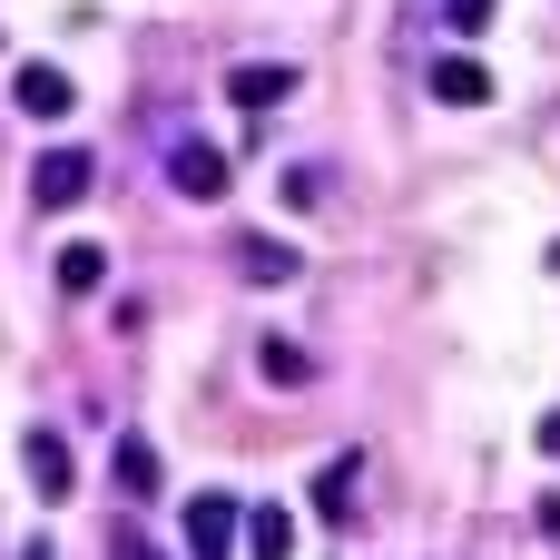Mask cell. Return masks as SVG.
<instances>
[{
    "label": "cell",
    "mask_w": 560,
    "mask_h": 560,
    "mask_svg": "<svg viewBox=\"0 0 560 560\" xmlns=\"http://www.w3.org/2000/svg\"><path fill=\"white\" fill-rule=\"evenodd\" d=\"M89 148H39V167H30V197H39V217H69L79 197H89Z\"/></svg>",
    "instance_id": "obj_1"
},
{
    "label": "cell",
    "mask_w": 560,
    "mask_h": 560,
    "mask_svg": "<svg viewBox=\"0 0 560 560\" xmlns=\"http://www.w3.org/2000/svg\"><path fill=\"white\" fill-rule=\"evenodd\" d=\"M226 177H236V158H226V148H207V138H177V148H167V187H177V197L217 207V197H226Z\"/></svg>",
    "instance_id": "obj_2"
},
{
    "label": "cell",
    "mask_w": 560,
    "mask_h": 560,
    "mask_svg": "<svg viewBox=\"0 0 560 560\" xmlns=\"http://www.w3.org/2000/svg\"><path fill=\"white\" fill-rule=\"evenodd\" d=\"M226 541H246V502H226V492H187V551L226 560Z\"/></svg>",
    "instance_id": "obj_3"
},
{
    "label": "cell",
    "mask_w": 560,
    "mask_h": 560,
    "mask_svg": "<svg viewBox=\"0 0 560 560\" xmlns=\"http://www.w3.org/2000/svg\"><path fill=\"white\" fill-rule=\"evenodd\" d=\"M20 463H30V492H39V502H69L79 463H69V443H59L49 423H30V433H20Z\"/></svg>",
    "instance_id": "obj_4"
},
{
    "label": "cell",
    "mask_w": 560,
    "mask_h": 560,
    "mask_svg": "<svg viewBox=\"0 0 560 560\" xmlns=\"http://www.w3.org/2000/svg\"><path fill=\"white\" fill-rule=\"evenodd\" d=\"M69 69H49V59H20V79H10V108L20 118H69Z\"/></svg>",
    "instance_id": "obj_5"
},
{
    "label": "cell",
    "mask_w": 560,
    "mask_h": 560,
    "mask_svg": "<svg viewBox=\"0 0 560 560\" xmlns=\"http://www.w3.org/2000/svg\"><path fill=\"white\" fill-rule=\"evenodd\" d=\"M433 98L443 108H492V69L472 49H453V59H433Z\"/></svg>",
    "instance_id": "obj_6"
},
{
    "label": "cell",
    "mask_w": 560,
    "mask_h": 560,
    "mask_svg": "<svg viewBox=\"0 0 560 560\" xmlns=\"http://www.w3.org/2000/svg\"><path fill=\"white\" fill-rule=\"evenodd\" d=\"M226 98L236 108H285L295 98V69L285 59H246V69H226Z\"/></svg>",
    "instance_id": "obj_7"
},
{
    "label": "cell",
    "mask_w": 560,
    "mask_h": 560,
    "mask_svg": "<svg viewBox=\"0 0 560 560\" xmlns=\"http://www.w3.org/2000/svg\"><path fill=\"white\" fill-rule=\"evenodd\" d=\"M246 560H295V512L285 502H246Z\"/></svg>",
    "instance_id": "obj_8"
},
{
    "label": "cell",
    "mask_w": 560,
    "mask_h": 560,
    "mask_svg": "<svg viewBox=\"0 0 560 560\" xmlns=\"http://www.w3.org/2000/svg\"><path fill=\"white\" fill-rule=\"evenodd\" d=\"M236 276H256V285H285V276H295V246H276V236H236Z\"/></svg>",
    "instance_id": "obj_9"
},
{
    "label": "cell",
    "mask_w": 560,
    "mask_h": 560,
    "mask_svg": "<svg viewBox=\"0 0 560 560\" xmlns=\"http://www.w3.org/2000/svg\"><path fill=\"white\" fill-rule=\"evenodd\" d=\"M256 364H266V384H285V394H305V384H315V364H305V345H295V335H266V345H256Z\"/></svg>",
    "instance_id": "obj_10"
},
{
    "label": "cell",
    "mask_w": 560,
    "mask_h": 560,
    "mask_svg": "<svg viewBox=\"0 0 560 560\" xmlns=\"http://www.w3.org/2000/svg\"><path fill=\"white\" fill-rule=\"evenodd\" d=\"M49 276H59V295H98V285H108V256H98V246H59Z\"/></svg>",
    "instance_id": "obj_11"
},
{
    "label": "cell",
    "mask_w": 560,
    "mask_h": 560,
    "mask_svg": "<svg viewBox=\"0 0 560 560\" xmlns=\"http://www.w3.org/2000/svg\"><path fill=\"white\" fill-rule=\"evenodd\" d=\"M118 492H128V502H148V492H158V443H148V433H128V443H118Z\"/></svg>",
    "instance_id": "obj_12"
},
{
    "label": "cell",
    "mask_w": 560,
    "mask_h": 560,
    "mask_svg": "<svg viewBox=\"0 0 560 560\" xmlns=\"http://www.w3.org/2000/svg\"><path fill=\"white\" fill-rule=\"evenodd\" d=\"M354 482H364V453H335V463H325V482H315L325 522H345V512H354Z\"/></svg>",
    "instance_id": "obj_13"
},
{
    "label": "cell",
    "mask_w": 560,
    "mask_h": 560,
    "mask_svg": "<svg viewBox=\"0 0 560 560\" xmlns=\"http://www.w3.org/2000/svg\"><path fill=\"white\" fill-rule=\"evenodd\" d=\"M443 20H453V30H463V39H472V30H482V20H492V0H443Z\"/></svg>",
    "instance_id": "obj_14"
},
{
    "label": "cell",
    "mask_w": 560,
    "mask_h": 560,
    "mask_svg": "<svg viewBox=\"0 0 560 560\" xmlns=\"http://www.w3.org/2000/svg\"><path fill=\"white\" fill-rule=\"evenodd\" d=\"M541 453H551V463H560V404H551V413H541Z\"/></svg>",
    "instance_id": "obj_15"
},
{
    "label": "cell",
    "mask_w": 560,
    "mask_h": 560,
    "mask_svg": "<svg viewBox=\"0 0 560 560\" xmlns=\"http://www.w3.org/2000/svg\"><path fill=\"white\" fill-rule=\"evenodd\" d=\"M541 532H551V541H560V492H541Z\"/></svg>",
    "instance_id": "obj_16"
},
{
    "label": "cell",
    "mask_w": 560,
    "mask_h": 560,
    "mask_svg": "<svg viewBox=\"0 0 560 560\" xmlns=\"http://www.w3.org/2000/svg\"><path fill=\"white\" fill-rule=\"evenodd\" d=\"M20 560H49V541H30V551H20Z\"/></svg>",
    "instance_id": "obj_17"
},
{
    "label": "cell",
    "mask_w": 560,
    "mask_h": 560,
    "mask_svg": "<svg viewBox=\"0 0 560 560\" xmlns=\"http://www.w3.org/2000/svg\"><path fill=\"white\" fill-rule=\"evenodd\" d=\"M128 560H158V551H148V541H138V551H128Z\"/></svg>",
    "instance_id": "obj_18"
}]
</instances>
